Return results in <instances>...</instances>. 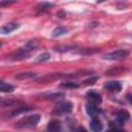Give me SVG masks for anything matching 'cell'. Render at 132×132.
Wrapping results in <instances>:
<instances>
[{
    "instance_id": "obj_26",
    "label": "cell",
    "mask_w": 132,
    "mask_h": 132,
    "mask_svg": "<svg viewBox=\"0 0 132 132\" xmlns=\"http://www.w3.org/2000/svg\"><path fill=\"white\" fill-rule=\"evenodd\" d=\"M73 132H88V131H87L84 127H80V126H79V127H76V128L73 130Z\"/></svg>"
},
{
    "instance_id": "obj_8",
    "label": "cell",
    "mask_w": 132,
    "mask_h": 132,
    "mask_svg": "<svg viewBox=\"0 0 132 132\" xmlns=\"http://www.w3.org/2000/svg\"><path fill=\"white\" fill-rule=\"evenodd\" d=\"M129 118H130V113L125 109H121L117 113V124L119 126H121V125L125 124L129 120Z\"/></svg>"
},
{
    "instance_id": "obj_27",
    "label": "cell",
    "mask_w": 132,
    "mask_h": 132,
    "mask_svg": "<svg viewBox=\"0 0 132 132\" xmlns=\"http://www.w3.org/2000/svg\"><path fill=\"white\" fill-rule=\"evenodd\" d=\"M107 132H125V131H123L122 129H120V128H118V127H112L109 131H107Z\"/></svg>"
},
{
    "instance_id": "obj_7",
    "label": "cell",
    "mask_w": 132,
    "mask_h": 132,
    "mask_svg": "<svg viewBox=\"0 0 132 132\" xmlns=\"http://www.w3.org/2000/svg\"><path fill=\"white\" fill-rule=\"evenodd\" d=\"M20 28V24L18 23H9L6 24L2 27H0V34H9L11 32H13L14 30Z\"/></svg>"
},
{
    "instance_id": "obj_12",
    "label": "cell",
    "mask_w": 132,
    "mask_h": 132,
    "mask_svg": "<svg viewBox=\"0 0 132 132\" xmlns=\"http://www.w3.org/2000/svg\"><path fill=\"white\" fill-rule=\"evenodd\" d=\"M39 97L43 98V99H47V100H56V99H60L64 97V93H45V94H40Z\"/></svg>"
},
{
    "instance_id": "obj_20",
    "label": "cell",
    "mask_w": 132,
    "mask_h": 132,
    "mask_svg": "<svg viewBox=\"0 0 132 132\" xmlns=\"http://www.w3.org/2000/svg\"><path fill=\"white\" fill-rule=\"evenodd\" d=\"M75 47H76L75 45H57V46H55V51L65 53V52H68L70 50H74Z\"/></svg>"
},
{
    "instance_id": "obj_14",
    "label": "cell",
    "mask_w": 132,
    "mask_h": 132,
    "mask_svg": "<svg viewBox=\"0 0 132 132\" xmlns=\"http://www.w3.org/2000/svg\"><path fill=\"white\" fill-rule=\"evenodd\" d=\"M33 108H34V107H32V106H19V107H16L15 109L11 110L10 112H7V117H13V116H16V114H19V113H21V112H25V111L31 110V109H33Z\"/></svg>"
},
{
    "instance_id": "obj_22",
    "label": "cell",
    "mask_w": 132,
    "mask_h": 132,
    "mask_svg": "<svg viewBox=\"0 0 132 132\" xmlns=\"http://www.w3.org/2000/svg\"><path fill=\"white\" fill-rule=\"evenodd\" d=\"M97 52H99L98 48H81L78 53L80 55H93V54H95Z\"/></svg>"
},
{
    "instance_id": "obj_10",
    "label": "cell",
    "mask_w": 132,
    "mask_h": 132,
    "mask_svg": "<svg viewBox=\"0 0 132 132\" xmlns=\"http://www.w3.org/2000/svg\"><path fill=\"white\" fill-rule=\"evenodd\" d=\"M90 127L93 132H101L103 130V124L98 118H93L90 122Z\"/></svg>"
},
{
    "instance_id": "obj_18",
    "label": "cell",
    "mask_w": 132,
    "mask_h": 132,
    "mask_svg": "<svg viewBox=\"0 0 132 132\" xmlns=\"http://www.w3.org/2000/svg\"><path fill=\"white\" fill-rule=\"evenodd\" d=\"M35 76H36L35 72H21V73H18L14 77L16 79H29V78H33Z\"/></svg>"
},
{
    "instance_id": "obj_23",
    "label": "cell",
    "mask_w": 132,
    "mask_h": 132,
    "mask_svg": "<svg viewBox=\"0 0 132 132\" xmlns=\"http://www.w3.org/2000/svg\"><path fill=\"white\" fill-rule=\"evenodd\" d=\"M50 59H51V55L48 53H43V54L39 55L36 60H37V62H44V61H47Z\"/></svg>"
},
{
    "instance_id": "obj_1",
    "label": "cell",
    "mask_w": 132,
    "mask_h": 132,
    "mask_svg": "<svg viewBox=\"0 0 132 132\" xmlns=\"http://www.w3.org/2000/svg\"><path fill=\"white\" fill-rule=\"evenodd\" d=\"M40 121V116L38 113H34V114H30V116H26V117H23L22 119H20L14 127L15 128H20V129H23V128H32V127H35Z\"/></svg>"
},
{
    "instance_id": "obj_9",
    "label": "cell",
    "mask_w": 132,
    "mask_h": 132,
    "mask_svg": "<svg viewBox=\"0 0 132 132\" xmlns=\"http://www.w3.org/2000/svg\"><path fill=\"white\" fill-rule=\"evenodd\" d=\"M47 132H61L62 130V125L60 121L58 120H52L48 122L47 127H46Z\"/></svg>"
},
{
    "instance_id": "obj_2",
    "label": "cell",
    "mask_w": 132,
    "mask_h": 132,
    "mask_svg": "<svg viewBox=\"0 0 132 132\" xmlns=\"http://www.w3.org/2000/svg\"><path fill=\"white\" fill-rule=\"evenodd\" d=\"M129 54L130 53L128 50H117V51H113L109 54H106L104 56V59L105 60H111V61L121 60V59H124L127 56H129Z\"/></svg>"
},
{
    "instance_id": "obj_13",
    "label": "cell",
    "mask_w": 132,
    "mask_h": 132,
    "mask_svg": "<svg viewBox=\"0 0 132 132\" xmlns=\"http://www.w3.org/2000/svg\"><path fill=\"white\" fill-rule=\"evenodd\" d=\"M29 56H30L29 54L23 52V51L20 48V50H18L15 53L11 54V55L9 56V58H10L11 60H24V59H27Z\"/></svg>"
},
{
    "instance_id": "obj_24",
    "label": "cell",
    "mask_w": 132,
    "mask_h": 132,
    "mask_svg": "<svg viewBox=\"0 0 132 132\" xmlns=\"http://www.w3.org/2000/svg\"><path fill=\"white\" fill-rule=\"evenodd\" d=\"M97 79H98V77H97V76H91L90 78L86 79V80L84 81V84H85V85H87V86H89V85H94V84L97 81Z\"/></svg>"
},
{
    "instance_id": "obj_16",
    "label": "cell",
    "mask_w": 132,
    "mask_h": 132,
    "mask_svg": "<svg viewBox=\"0 0 132 132\" xmlns=\"http://www.w3.org/2000/svg\"><path fill=\"white\" fill-rule=\"evenodd\" d=\"M13 90H14V87L12 85L0 79V92H2V93H10Z\"/></svg>"
},
{
    "instance_id": "obj_21",
    "label": "cell",
    "mask_w": 132,
    "mask_h": 132,
    "mask_svg": "<svg viewBox=\"0 0 132 132\" xmlns=\"http://www.w3.org/2000/svg\"><path fill=\"white\" fill-rule=\"evenodd\" d=\"M54 5H55L54 3H50V2H41V3L38 4L37 8L40 9V10H47V9H50L51 7H53Z\"/></svg>"
},
{
    "instance_id": "obj_17",
    "label": "cell",
    "mask_w": 132,
    "mask_h": 132,
    "mask_svg": "<svg viewBox=\"0 0 132 132\" xmlns=\"http://www.w3.org/2000/svg\"><path fill=\"white\" fill-rule=\"evenodd\" d=\"M127 69L123 66H117V67H113L107 71H105V75H116V74H121L123 72H125Z\"/></svg>"
},
{
    "instance_id": "obj_28",
    "label": "cell",
    "mask_w": 132,
    "mask_h": 132,
    "mask_svg": "<svg viewBox=\"0 0 132 132\" xmlns=\"http://www.w3.org/2000/svg\"><path fill=\"white\" fill-rule=\"evenodd\" d=\"M1 46H2V43H1V42H0V47H1Z\"/></svg>"
},
{
    "instance_id": "obj_11",
    "label": "cell",
    "mask_w": 132,
    "mask_h": 132,
    "mask_svg": "<svg viewBox=\"0 0 132 132\" xmlns=\"http://www.w3.org/2000/svg\"><path fill=\"white\" fill-rule=\"evenodd\" d=\"M72 103L69 102V101H64V102H61L59 103V105L57 106V109L63 113H69L72 111Z\"/></svg>"
},
{
    "instance_id": "obj_19",
    "label": "cell",
    "mask_w": 132,
    "mask_h": 132,
    "mask_svg": "<svg viewBox=\"0 0 132 132\" xmlns=\"http://www.w3.org/2000/svg\"><path fill=\"white\" fill-rule=\"evenodd\" d=\"M79 87L80 85L75 81H64L60 84V88H64V89H77Z\"/></svg>"
},
{
    "instance_id": "obj_3",
    "label": "cell",
    "mask_w": 132,
    "mask_h": 132,
    "mask_svg": "<svg viewBox=\"0 0 132 132\" xmlns=\"http://www.w3.org/2000/svg\"><path fill=\"white\" fill-rule=\"evenodd\" d=\"M86 111L92 118H97V116L101 113V109L97 106V104L92 103V102H89L86 104Z\"/></svg>"
},
{
    "instance_id": "obj_5",
    "label": "cell",
    "mask_w": 132,
    "mask_h": 132,
    "mask_svg": "<svg viewBox=\"0 0 132 132\" xmlns=\"http://www.w3.org/2000/svg\"><path fill=\"white\" fill-rule=\"evenodd\" d=\"M104 89L110 91V92H114V93H118L122 90V85L120 81H117V80H111V81H107L104 84Z\"/></svg>"
},
{
    "instance_id": "obj_15",
    "label": "cell",
    "mask_w": 132,
    "mask_h": 132,
    "mask_svg": "<svg viewBox=\"0 0 132 132\" xmlns=\"http://www.w3.org/2000/svg\"><path fill=\"white\" fill-rule=\"evenodd\" d=\"M68 31H69V29L66 28V27H57L53 30L52 36L53 37H60V36H63V35L67 34Z\"/></svg>"
},
{
    "instance_id": "obj_6",
    "label": "cell",
    "mask_w": 132,
    "mask_h": 132,
    "mask_svg": "<svg viewBox=\"0 0 132 132\" xmlns=\"http://www.w3.org/2000/svg\"><path fill=\"white\" fill-rule=\"evenodd\" d=\"M86 96H87V98H88V99H90V100H91V102H92V103L97 104V103H101V102H102V96H101L98 92H96L95 90L88 91V92H87V94H86Z\"/></svg>"
},
{
    "instance_id": "obj_25",
    "label": "cell",
    "mask_w": 132,
    "mask_h": 132,
    "mask_svg": "<svg viewBox=\"0 0 132 132\" xmlns=\"http://www.w3.org/2000/svg\"><path fill=\"white\" fill-rule=\"evenodd\" d=\"M14 3H15L14 1H1L0 6H8V5H11V4H14Z\"/></svg>"
},
{
    "instance_id": "obj_4",
    "label": "cell",
    "mask_w": 132,
    "mask_h": 132,
    "mask_svg": "<svg viewBox=\"0 0 132 132\" xmlns=\"http://www.w3.org/2000/svg\"><path fill=\"white\" fill-rule=\"evenodd\" d=\"M38 45H39V42H38L36 39H32V40L27 41V42L25 43V45H24L23 47H21V50H22L23 52H25V53H27V54L30 55V53H31L32 51L36 50V48L38 47Z\"/></svg>"
}]
</instances>
